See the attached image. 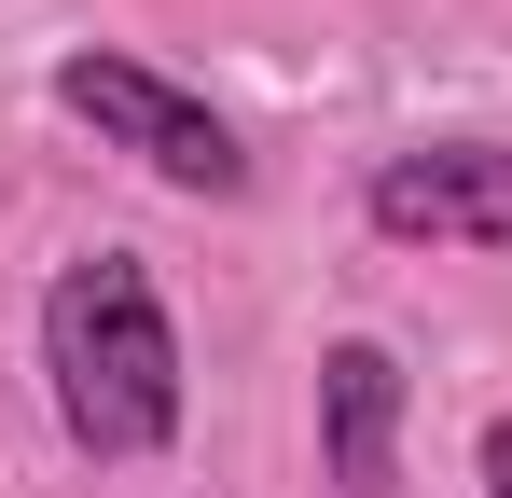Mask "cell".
<instances>
[{"label":"cell","instance_id":"6da1fadb","mask_svg":"<svg viewBox=\"0 0 512 498\" xmlns=\"http://www.w3.org/2000/svg\"><path fill=\"white\" fill-rule=\"evenodd\" d=\"M42 374L84 457H167L180 443V332L139 249H84L42 291Z\"/></svg>","mask_w":512,"mask_h":498},{"label":"cell","instance_id":"5b68a950","mask_svg":"<svg viewBox=\"0 0 512 498\" xmlns=\"http://www.w3.org/2000/svg\"><path fill=\"white\" fill-rule=\"evenodd\" d=\"M485 498H512V415L485 429Z\"/></svg>","mask_w":512,"mask_h":498},{"label":"cell","instance_id":"277c9868","mask_svg":"<svg viewBox=\"0 0 512 498\" xmlns=\"http://www.w3.org/2000/svg\"><path fill=\"white\" fill-rule=\"evenodd\" d=\"M388 443H402V360L374 332L319 346V457H333L346 498H388Z\"/></svg>","mask_w":512,"mask_h":498},{"label":"cell","instance_id":"7a4b0ae2","mask_svg":"<svg viewBox=\"0 0 512 498\" xmlns=\"http://www.w3.org/2000/svg\"><path fill=\"white\" fill-rule=\"evenodd\" d=\"M56 111H84L111 153H139L153 180H180V194H250L236 125H222L208 97H180L167 70H139V56H56Z\"/></svg>","mask_w":512,"mask_h":498},{"label":"cell","instance_id":"3957f363","mask_svg":"<svg viewBox=\"0 0 512 498\" xmlns=\"http://www.w3.org/2000/svg\"><path fill=\"white\" fill-rule=\"evenodd\" d=\"M374 236L402 249H512V139H429L374 166Z\"/></svg>","mask_w":512,"mask_h":498}]
</instances>
